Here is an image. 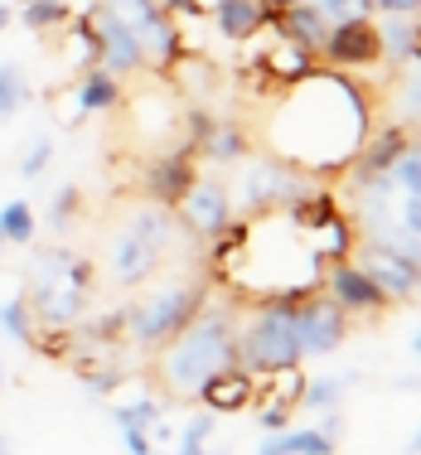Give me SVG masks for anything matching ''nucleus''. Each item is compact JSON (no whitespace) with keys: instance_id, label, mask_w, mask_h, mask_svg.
I'll list each match as a JSON object with an SVG mask.
<instances>
[{"instance_id":"nucleus-1","label":"nucleus","mask_w":421,"mask_h":455,"mask_svg":"<svg viewBox=\"0 0 421 455\" xmlns=\"http://www.w3.org/2000/svg\"><path fill=\"white\" fill-rule=\"evenodd\" d=\"M237 310L242 306H237L228 291H213L199 315L175 339H165L155 349V378L165 387V397L189 403V397H199V387L213 373L237 363Z\"/></svg>"},{"instance_id":"nucleus-2","label":"nucleus","mask_w":421,"mask_h":455,"mask_svg":"<svg viewBox=\"0 0 421 455\" xmlns=\"http://www.w3.org/2000/svg\"><path fill=\"white\" fill-rule=\"evenodd\" d=\"M310 291H281V296L247 300L237 310V368L252 373L257 383L286 368H300V344H296V306Z\"/></svg>"},{"instance_id":"nucleus-3","label":"nucleus","mask_w":421,"mask_h":455,"mask_svg":"<svg viewBox=\"0 0 421 455\" xmlns=\"http://www.w3.org/2000/svg\"><path fill=\"white\" fill-rule=\"evenodd\" d=\"M97 291L92 257L73 252V247H44L29 262V310H35L39 330H68L88 315V300Z\"/></svg>"},{"instance_id":"nucleus-4","label":"nucleus","mask_w":421,"mask_h":455,"mask_svg":"<svg viewBox=\"0 0 421 455\" xmlns=\"http://www.w3.org/2000/svg\"><path fill=\"white\" fill-rule=\"evenodd\" d=\"M170 237H175V213L165 204L140 199L122 223H116L112 243H107V276L116 291H136L160 272L170 252Z\"/></svg>"},{"instance_id":"nucleus-5","label":"nucleus","mask_w":421,"mask_h":455,"mask_svg":"<svg viewBox=\"0 0 421 455\" xmlns=\"http://www.w3.org/2000/svg\"><path fill=\"white\" fill-rule=\"evenodd\" d=\"M213 296V281L209 276H175V281H160V286L140 291L126 310L122 324V339L131 349H150L155 354L165 339H175L185 324L203 310V300Z\"/></svg>"},{"instance_id":"nucleus-6","label":"nucleus","mask_w":421,"mask_h":455,"mask_svg":"<svg viewBox=\"0 0 421 455\" xmlns=\"http://www.w3.org/2000/svg\"><path fill=\"white\" fill-rule=\"evenodd\" d=\"M315 184H320L315 175H306V170H296V165L272 156V160H252V165L242 160V170H237V180L228 189H233V204L242 219H266V213L296 209Z\"/></svg>"},{"instance_id":"nucleus-7","label":"nucleus","mask_w":421,"mask_h":455,"mask_svg":"<svg viewBox=\"0 0 421 455\" xmlns=\"http://www.w3.org/2000/svg\"><path fill=\"white\" fill-rule=\"evenodd\" d=\"M353 262L377 281V291H383L387 300H412L417 286H421V257H417L412 243L363 237V243H353Z\"/></svg>"},{"instance_id":"nucleus-8","label":"nucleus","mask_w":421,"mask_h":455,"mask_svg":"<svg viewBox=\"0 0 421 455\" xmlns=\"http://www.w3.org/2000/svg\"><path fill=\"white\" fill-rule=\"evenodd\" d=\"M170 213H175V223L185 228L189 237H203V243H209V237H218L223 228L237 219V204H233L228 180H223V175H203V170H199V180L189 184V194Z\"/></svg>"},{"instance_id":"nucleus-9","label":"nucleus","mask_w":421,"mask_h":455,"mask_svg":"<svg viewBox=\"0 0 421 455\" xmlns=\"http://www.w3.org/2000/svg\"><path fill=\"white\" fill-rule=\"evenodd\" d=\"M349 339V315L325 296V291H310L296 306V344H300V363L306 359H330L339 344Z\"/></svg>"},{"instance_id":"nucleus-10","label":"nucleus","mask_w":421,"mask_h":455,"mask_svg":"<svg viewBox=\"0 0 421 455\" xmlns=\"http://www.w3.org/2000/svg\"><path fill=\"white\" fill-rule=\"evenodd\" d=\"M315 59H325L330 68H373L383 63V44H377V20L373 15H349V20H334L320 39Z\"/></svg>"},{"instance_id":"nucleus-11","label":"nucleus","mask_w":421,"mask_h":455,"mask_svg":"<svg viewBox=\"0 0 421 455\" xmlns=\"http://www.w3.org/2000/svg\"><path fill=\"white\" fill-rule=\"evenodd\" d=\"M320 291H325V296H330L349 320H353V315H377V310L393 306V300L377 291V281L363 272L353 257H344V262H330L325 276H320Z\"/></svg>"},{"instance_id":"nucleus-12","label":"nucleus","mask_w":421,"mask_h":455,"mask_svg":"<svg viewBox=\"0 0 421 455\" xmlns=\"http://www.w3.org/2000/svg\"><path fill=\"white\" fill-rule=\"evenodd\" d=\"M194 180H199V156H189L185 146H170V150H160V156L146 160V170H140V199L175 209L189 194Z\"/></svg>"},{"instance_id":"nucleus-13","label":"nucleus","mask_w":421,"mask_h":455,"mask_svg":"<svg viewBox=\"0 0 421 455\" xmlns=\"http://www.w3.org/2000/svg\"><path fill=\"white\" fill-rule=\"evenodd\" d=\"M92 25H97V53H92V68H107L112 78H136L140 68H146V59H140V44L136 35L126 25H116V20H107L102 10L92 5Z\"/></svg>"},{"instance_id":"nucleus-14","label":"nucleus","mask_w":421,"mask_h":455,"mask_svg":"<svg viewBox=\"0 0 421 455\" xmlns=\"http://www.w3.org/2000/svg\"><path fill=\"white\" fill-rule=\"evenodd\" d=\"M194 403H203L213 411V417H228V411H242V407H252L257 403V378L252 373H242V368H223V373H213L209 383L199 387V397Z\"/></svg>"},{"instance_id":"nucleus-15","label":"nucleus","mask_w":421,"mask_h":455,"mask_svg":"<svg viewBox=\"0 0 421 455\" xmlns=\"http://www.w3.org/2000/svg\"><path fill=\"white\" fill-rule=\"evenodd\" d=\"M213 25H218V35L228 39V44H242V39H252L262 25H272V10L262 5V0H213Z\"/></svg>"},{"instance_id":"nucleus-16","label":"nucleus","mask_w":421,"mask_h":455,"mask_svg":"<svg viewBox=\"0 0 421 455\" xmlns=\"http://www.w3.org/2000/svg\"><path fill=\"white\" fill-rule=\"evenodd\" d=\"M122 324H126V310H102V315H92V320L68 324V339H73L68 354H78V359H88V354H112L116 344H122Z\"/></svg>"},{"instance_id":"nucleus-17","label":"nucleus","mask_w":421,"mask_h":455,"mask_svg":"<svg viewBox=\"0 0 421 455\" xmlns=\"http://www.w3.org/2000/svg\"><path fill=\"white\" fill-rule=\"evenodd\" d=\"M272 25L281 39H296V44H306L310 53L320 49V39H325L330 20L315 10V0H300V5H286V10H272Z\"/></svg>"},{"instance_id":"nucleus-18","label":"nucleus","mask_w":421,"mask_h":455,"mask_svg":"<svg viewBox=\"0 0 421 455\" xmlns=\"http://www.w3.org/2000/svg\"><path fill=\"white\" fill-rule=\"evenodd\" d=\"M377 44H383V59L397 63V68H412L421 59V29L412 15H387L377 25Z\"/></svg>"},{"instance_id":"nucleus-19","label":"nucleus","mask_w":421,"mask_h":455,"mask_svg":"<svg viewBox=\"0 0 421 455\" xmlns=\"http://www.w3.org/2000/svg\"><path fill=\"white\" fill-rule=\"evenodd\" d=\"M252 156V136H247L242 122H213L209 140H203L199 160H209V165H242V160Z\"/></svg>"},{"instance_id":"nucleus-20","label":"nucleus","mask_w":421,"mask_h":455,"mask_svg":"<svg viewBox=\"0 0 421 455\" xmlns=\"http://www.w3.org/2000/svg\"><path fill=\"white\" fill-rule=\"evenodd\" d=\"M257 455H334V436L320 427H286L257 446Z\"/></svg>"},{"instance_id":"nucleus-21","label":"nucleus","mask_w":421,"mask_h":455,"mask_svg":"<svg viewBox=\"0 0 421 455\" xmlns=\"http://www.w3.org/2000/svg\"><path fill=\"white\" fill-rule=\"evenodd\" d=\"M126 102V88L122 78H112L107 68H92L88 78L78 83V92H73V107H78L83 116H97V112H116V107Z\"/></svg>"},{"instance_id":"nucleus-22","label":"nucleus","mask_w":421,"mask_h":455,"mask_svg":"<svg viewBox=\"0 0 421 455\" xmlns=\"http://www.w3.org/2000/svg\"><path fill=\"white\" fill-rule=\"evenodd\" d=\"M315 68V53H310L306 44H296V39H281V44L266 53V78H276V83H300L306 73Z\"/></svg>"},{"instance_id":"nucleus-23","label":"nucleus","mask_w":421,"mask_h":455,"mask_svg":"<svg viewBox=\"0 0 421 455\" xmlns=\"http://www.w3.org/2000/svg\"><path fill=\"white\" fill-rule=\"evenodd\" d=\"M39 233V219H35V204L29 199H10L0 209V247H29Z\"/></svg>"},{"instance_id":"nucleus-24","label":"nucleus","mask_w":421,"mask_h":455,"mask_svg":"<svg viewBox=\"0 0 421 455\" xmlns=\"http://www.w3.org/2000/svg\"><path fill=\"white\" fill-rule=\"evenodd\" d=\"M353 387V378H306V387H300V407L310 411H334L344 403V393Z\"/></svg>"},{"instance_id":"nucleus-25","label":"nucleus","mask_w":421,"mask_h":455,"mask_svg":"<svg viewBox=\"0 0 421 455\" xmlns=\"http://www.w3.org/2000/svg\"><path fill=\"white\" fill-rule=\"evenodd\" d=\"M68 15H73L68 0H25V5H20V20H25V25L35 29V35L63 29V25H68Z\"/></svg>"},{"instance_id":"nucleus-26","label":"nucleus","mask_w":421,"mask_h":455,"mask_svg":"<svg viewBox=\"0 0 421 455\" xmlns=\"http://www.w3.org/2000/svg\"><path fill=\"white\" fill-rule=\"evenodd\" d=\"M0 330L10 334L15 344H35V310H29V300L25 296H10V300H0Z\"/></svg>"},{"instance_id":"nucleus-27","label":"nucleus","mask_w":421,"mask_h":455,"mask_svg":"<svg viewBox=\"0 0 421 455\" xmlns=\"http://www.w3.org/2000/svg\"><path fill=\"white\" fill-rule=\"evenodd\" d=\"M25 102H29L25 68H20V63H0V122H10Z\"/></svg>"},{"instance_id":"nucleus-28","label":"nucleus","mask_w":421,"mask_h":455,"mask_svg":"<svg viewBox=\"0 0 421 455\" xmlns=\"http://www.w3.org/2000/svg\"><path fill=\"white\" fill-rule=\"evenodd\" d=\"M112 421L116 427H140V431H150L155 436V427L165 421V407L155 403V397H136V403H126V407H112Z\"/></svg>"},{"instance_id":"nucleus-29","label":"nucleus","mask_w":421,"mask_h":455,"mask_svg":"<svg viewBox=\"0 0 421 455\" xmlns=\"http://www.w3.org/2000/svg\"><path fill=\"white\" fill-rule=\"evenodd\" d=\"M387 180H393L397 194H421V146L407 140V150L387 165Z\"/></svg>"},{"instance_id":"nucleus-30","label":"nucleus","mask_w":421,"mask_h":455,"mask_svg":"<svg viewBox=\"0 0 421 455\" xmlns=\"http://www.w3.org/2000/svg\"><path fill=\"white\" fill-rule=\"evenodd\" d=\"M209 436H213V411H194L189 427L179 431L175 455H223V451H209Z\"/></svg>"},{"instance_id":"nucleus-31","label":"nucleus","mask_w":421,"mask_h":455,"mask_svg":"<svg viewBox=\"0 0 421 455\" xmlns=\"http://www.w3.org/2000/svg\"><path fill=\"white\" fill-rule=\"evenodd\" d=\"M78 209H83V189L78 184H63V189L53 194V204H49V228L53 233H68V223L78 219Z\"/></svg>"},{"instance_id":"nucleus-32","label":"nucleus","mask_w":421,"mask_h":455,"mask_svg":"<svg viewBox=\"0 0 421 455\" xmlns=\"http://www.w3.org/2000/svg\"><path fill=\"white\" fill-rule=\"evenodd\" d=\"M49 160H53V140H49V136H39L35 146H25V156H20V180L44 175V170H49Z\"/></svg>"},{"instance_id":"nucleus-33","label":"nucleus","mask_w":421,"mask_h":455,"mask_svg":"<svg viewBox=\"0 0 421 455\" xmlns=\"http://www.w3.org/2000/svg\"><path fill=\"white\" fill-rule=\"evenodd\" d=\"M78 373H83V383H88V393H112V387H122V368H102V363H97V368H78Z\"/></svg>"},{"instance_id":"nucleus-34","label":"nucleus","mask_w":421,"mask_h":455,"mask_svg":"<svg viewBox=\"0 0 421 455\" xmlns=\"http://www.w3.org/2000/svg\"><path fill=\"white\" fill-rule=\"evenodd\" d=\"M315 10L330 20H349V15H369V0H315Z\"/></svg>"},{"instance_id":"nucleus-35","label":"nucleus","mask_w":421,"mask_h":455,"mask_svg":"<svg viewBox=\"0 0 421 455\" xmlns=\"http://www.w3.org/2000/svg\"><path fill=\"white\" fill-rule=\"evenodd\" d=\"M150 5L175 15V20H209V5H203V0H150Z\"/></svg>"},{"instance_id":"nucleus-36","label":"nucleus","mask_w":421,"mask_h":455,"mask_svg":"<svg viewBox=\"0 0 421 455\" xmlns=\"http://www.w3.org/2000/svg\"><path fill=\"white\" fill-rule=\"evenodd\" d=\"M257 427L272 436V431H286L290 427V407H281V403H262L257 407Z\"/></svg>"},{"instance_id":"nucleus-37","label":"nucleus","mask_w":421,"mask_h":455,"mask_svg":"<svg viewBox=\"0 0 421 455\" xmlns=\"http://www.w3.org/2000/svg\"><path fill=\"white\" fill-rule=\"evenodd\" d=\"M421 0H369V15H417Z\"/></svg>"},{"instance_id":"nucleus-38","label":"nucleus","mask_w":421,"mask_h":455,"mask_svg":"<svg viewBox=\"0 0 421 455\" xmlns=\"http://www.w3.org/2000/svg\"><path fill=\"white\" fill-rule=\"evenodd\" d=\"M266 10H286V5H300V0H262Z\"/></svg>"},{"instance_id":"nucleus-39","label":"nucleus","mask_w":421,"mask_h":455,"mask_svg":"<svg viewBox=\"0 0 421 455\" xmlns=\"http://www.w3.org/2000/svg\"><path fill=\"white\" fill-rule=\"evenodd\" d=\"M5 25H10V10H5V5H0V29H5Z\"/></svg>"},{"instance_id":"nucleus-40","label":"nucleus","mask_w":421,"mask_h":455,"mask_svg":"<svg viewBox=\"0 0 421 455\" xmlns=\"http://www.w3.org/2000/svg\"><path fill=\"white\" fill-rule=\"evenodd\" d=\"M0 455H10V441L5 436H0Z\"/></svg>"}]
</instances>
